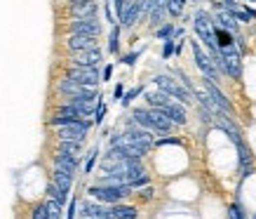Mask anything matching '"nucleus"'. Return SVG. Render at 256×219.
Returning a JSON list of instances; mask_svg holds the SVG:
<instances>
[{"label": "nucleus", "instance_id": "nucleus-27", "mask_svg": "<svg viewBox=\"0 0 256 219\" xmlns=\"http://www.w3.org/2000/svg\"><path fill=\"white\" fill-rule=\"evenodd\" d=\"M31 217L33 219H52L50 217V210H47V205H36L31 212Z\"/></svg>", "mask_w": 256, "mask_h": 219}, {"label": "nucleus", "instance_id": "nucleus-25", "mask_svg": "<svg viewBox=\"0 0 256 219\" xmlns=\"http://www.w3.org/2000/svg\"><path fill=\"white\" fill-rule=\"evenodd\" d=\"M118 40H120V26H113V29H110V36H108V52H113V55H116L118 47H120Z\"/></svg>", "mask_w": 256, "mask_h": 219}, {"label": "nucleus", "instance_id": "nucleus-13", "mask_svg": "<svg viewBox=\"0 0 256 219\" xmlns=\"http://www.w3.org/2000/svg\"><path fill=\"white\" fill-rule=\"evenodd\" d=\"M162 116H167L174 123V125H186V109H184V104L181 102H174L167 104V106H162V109H158Z\"/></svg>", "mask_w": 256, "mask_h": 219}, {"label": "nucleus", "instance_id": "nucleus-8", "mask_svg": "<svg viewBox=\"0 0 256 219\" xmlns=\"http://www.w3.org/2000/svg\"><path fill=\"white\" fill-rule=\"evenodd\" d=\"M68 33H78V36H94V38H99L101 33V24L96 17L92 19H73L68 24Z\"/></svg>", "mask_w": 256, "mask_h": 219}, {"label": "nucleus", "instance_id": "nucleus-17", "mask_svg": "<svg viewBox=\"0 0 256 219\" xmlns=\"http://www.w3.org/2000/svg\"><path fill=\"white\" fill-rule=\"evenodd\" d=\"M54 167H64V170L76 172V170H78V156H70V153H66V151H56Z\"/></svg>", "mask_w": 256, "mask_h": 219}, {"label": "nucleus", "instance_id": "nucleus-11", "mask_svg": "<svg viewBox=\"0 0 256 219\" xmlns=\"http://www.w3.org/2000/svg\"><path fill=\"white\" fill-rule=\"evenodd\" d=\"M96 3L94 0H70V17L73 19H92V17H96Z\"/></svg>", "mask_w": 256, "mask_h": 219}, {"label": "nucleus", "instance_id": "nucleus-16", "mask_svg": "<svg viewBox=\"0 0 256 219\" xmlns=\"http://www.w3.org/2000/svg\"><path fill=\"white\" fill-rule=\"evenodd\" d=\"M82 214L85 219H116L113 207H104V205H94V203H85L82 205Z\"/></svg>", "mask_w": 256, "mask_h": 219}, {"label": "nucleus", "instance_id": "nucleus-24", "mask_svg": "<svg viewBox=\"0 0 256 219\" xmlns=\"http://www.w3.org/2000/svg\"><path fill=\"white\" fill-rule=\"evenodd\" d=\"M184 8H186V0H167V12L172 17H181Z\"/></svg>", "mask_w": 256, "mask_h": 219}, {"label": "nucleus", "instance_id": "nucleus-7", "mask_svg": "<svg viewBox=\"0 0 256 219\" xmlns=\"http://www.w3.org/2000/svg\"><path fill=\"white\" fill-rule=\"evenodd\" d=\"M66 78L76 80L80 85L96 87L99 85V66H94V69H90V66H70L66 71Z\"/></svg>", "mask_w": 256, "mask_h": 219}, {"label": "nucleus", "instance_id": "nucleus-1", "mask_svg": "<svg viewBox=\"0 0 256 219\" xmlns=\"http://www.w3.org/2000/svg\"><path fill=\"white\" fill-rule=\"evenodd\" d=\"M134 123L141 127H146L150 132H160V134H170L174 123L167 116H162L158 109H134Z\"/></svg>", "mask_w": 256, "mask_h": 219}, {"label": "nucleus", "instance_id": "nucleus-15", "mask_svg": "<svg viewBox=\"0 0 256 219\" xmlns=\"http://www.w3.org/2000/svg\"><path fill=\"white\" fill-rule=\"evenodd\" d=\"M216 24L221 26V29H226V31L238 33V19H235L233 12H230V10H226L221 3L216 5Z\"/></svg>", "mask_w": 256, "mask_h": 219}, {"label": "nucleus", "instance_id": "nucleus-32", "mask_svg": "<svg viewBox=\"0 0 256 219\" xmlns=\"http://www.w3.org/2000/svg\"><path fill=\"white\" fill-rule=\"evenodd\" d=\"M96 156H99V149L94 146V149L90 151V156H87V163H85V172H92L94 163H96Z\"/></svg>", "mask_w": 256, "mask_h": 219}, {"label": "nucleus", "instance_id": "nucleus-35", "mask_svg": "<svg viewBox=\"0 0 256 219\" xmlns=\"http://www.w3.org/2000/svg\"><path fill=\"white\" fill-rule=\"evenodd\" d=\"M113 97H116V99H122V97H124V87H122V83H120V85H116V92H113Z\"/></svg>", "mask_w": 256, "mask_h": 219}, {"label": "nucleus", "instance_id": "nucleus-4", "mask_svg": "<svg viewBox=\"0 0 256 219\" xmlns=\"http://www.w3.org/2000/svg\"><path fill=\"white\" fill-rule=\"evenodd\" d=\"M132 186H108V184H99V186H92L90 193H92L99 203H120L124 196H130Z\"/></svg>", "mask_w": 256, "mask_h": 219}, {"label": "nucleus", "instance_id": "nucleus-34", "mask_svg": "<svg viewBox=\"0 0 256 219\" xmlns=\"http://www.w3.org/2000/svg\"><path fill=\"white\" fill-rule=\"evenodd\" d=\"M139 55H141V52H132V55L122 57V64H127V66H134V64H136V59H139Z\"/></svg>", "mask_w": 256, "mask_h": 219}, {"label": "nucleus", "instance_id": "nucleus-10", "mask_svg": "<svg viewBox=\"0 0 256 219\" xmlns=\"http://www.w3.org/2000/svg\"><path fill=\"white\" fill-rule=\"evenodd\" d=\"M124 137H127V139L132 141V144H136L139 149H144V151H148L150 146H153V144H156V141H153V132H150V130H146V127L141 130V125L136 127V123L127 127V132H124Z\"/></svg>", "mask_w": 256, "mask_h": 219}, {"label": "nucleus", "instance_id": "nucleus-14", "mask_svg": "<svg viewBox=\"0 0 256 219\" xmlns=\"http://www.w3.org/2000/svg\"><path fill=\"white\" fill-rule=\"evenodd\" d=\"M204 87H207V92L212 94V99L216 102L218 109L226 111V113H233V106H230V102L226 99V94L221 92V90H218V85L214 83V80H207V78H204Z\"/></svg>", "mask_w": 256, "mask_h": 219}, {"label": "nucleus", "instance_id": "nucleus-3", "mask_svg": "<svg viewBox=\"0 0 256 219\" xmlns=\"http://www.w3.org/2000/svg\"><path fill=\"white\" fill-rule=\"evenodd\" d=\"M190 50H193L195 64H198L200 73L207 80H214V83H216L218 80V69H216V64H214V59H212V55H207V52L200 47V43H195V40H190Z\"/></svg>", "mask_w": 256, "mask_h": 219}, {"label": "nucleus", "instance_id": "nucleus-6", "mask_svg": "<svg viewBox=\"0 0 256 219\" xmlns=\"http://www.w3.org/2000/svg\"><path fill=\"white\" fill-rule=\"evenodd\" d=\"M94 120H87V118H82L80 123H73V125H66V127H56L59 132H56V137H59V141H85L87 132H90V127H92Z\"/></svg>", "mask_w": 256, "mask_h": 219}, {"label": "nucleus", "instance_id": "nucleus-36", "mask_svg": "<svg viewBox=\"0 0 256 219\" xmlns=\"http://www.w3.org/2000/svg\"><path fill=\"white\" fill-rule=\"evenodd\" d=\"M76 207H78V203H76V200H70V207H68V214H66V219H73V217H76Z\"/></svg>", "mask_w": 256, "mask_h": 219}, {"label": "nucleus", "instance_id": "nucleus-21", "mask_svg": "<svg viewBox=\"0 0 256 219\" xmlns=\"http://www.w3.org/2000/svg\"><path fill=\"white\" fill-rule=\"evenodd\" d=\"M113 214H116V219H136L139 217V212L134 210V207H130V205H120V203L113 205Z\"/></svg>", "mask_w": 256, "mask_h": 219}, {"label": "nucleus", "instance_id": "nucleus-23", "mask_svg": "<svg viewBox=\"0 0 256 219\" xmlns=\"http://www.w3.org/2000/svg\"><path fill=\"white\" fill-rule=\"evenodd\" d=\"M59 151H66V153H70V156H78L80 158L82 141H59Z\"/></svg>", "mask_w": 256, "mask_h": 219}, {"label": "nucleus", "instance_id": "nucleus-5", "mask_svg": "<svg viewBox=\"0 0 256 219\" xmlns=\"http://www.w3.org/2000/svg\"><path fill=\"white\" fill-rule=\"evenodd\" d=\"M240 50L238 45H230V47H224L221 50V57H224V73L230 76L233 80H240L242 76V62H240Z\"/></svg>", "mask_w": 256, "mask_h": 219}, {"label": "nucleus", "instance_id": "nucleus-20", "mask_svg": "<svg viewBox=\"0 0 256 219\" xmlns=\"http://www.w3.org/2000/svg\"><path fill=\"white\" fill-rule=\"evenodd\" d=\"M47 198L54 200V203H59V205H64L68 200V191H64V188L56 186L54 181H50V184H47Z\"/></svg>", "mask_w": 256, "mask_h": 219}, {"label": "nucleus", "instance_id": "nucleus-38", "mask_svg": "<svg viewBox=\"0 0 256 219\" xmlns=\"http://www.w3.org/2000/svg\"><path fill=\"white\" fill-rule=\"evenodd\" d=\"M252 219H256V212H254V217H252Z\"/></svg>", "mask_w": 256, "mask_h": 219}, {"label": "nucleus", "instance_id": "nucleus-22", "mask_svg": "<svg viewBox=\"0 0 256 219\" xmlns=\"http://www.w3.org/2000/svg\"><path fill=\"white\" fill-rule=\"evenodd\" d=\"M216 43H218V47L224 50V47L235 45V38H233V33H230V31H226V29L216 26Z\"/></svg>", "mask_w": 256, "mask_h": 219}, {"label": "nucleus", "instance_id": "nucleus-29", "mask_svg": "<svg viewBox=\"0 0 256 219\" xmlns=\"http://www.w3.org/2000/svg\"><path fill=\"white\" fill-rule=\"evenodd\" d=\"M139 94H141V87H134V90H130V92L124 94V97L120 99V102H122V106H130V104H132L134 99L139 97Z\"/></svg>", "mask_w": 256, "mask_h": 219}, {"label": "nucleus", "instance_id": "nucleus-19", "mask_svg": "<svg viewBox=\"0 0 256 219\" xmlns=\"http://www.w3.org/2000/svg\"><path fill=\"white\" fill-rule=\"evenodd\" d=\"M52 181H54L59 188H64V191H70V186H73V172H70V170H64V167H56L54 174H52Z\"/></svg>", "mask_w": 256, "mask_h": 219}, {"label": "nucleus", "instance_id": "nucleus-30", "mask_svg": "<svg viewBox=\"0 0 256 219\" xmlns=\"http://www.w3.org/2000/svg\"><path fill=\"white\" fill-rule=\"evenodd\" d=\"M176 52V45H174V38H167L164 40V47H162V57L164 59H170L172 55Z\"/></svg>", "mask_w": 256, "mask_h": 219}, {"label": "nucleus", "instance_id": "nucleus-37", "mask_svg": "<svg viewBox=\"0 0 256 219\" xmlns=\"http://www.w3.org/2000/svg\"><path fill=\"white\" fill-rule=\"evenodd\" d=\"M110 76H113V64H108V66L104 69V80H110Z\"/></svg>", "mask_w": 256, "mask_h": 219}, {"label": "nucleus", "instance_id": "nucleus-2", "mask_svg": "<svg viewBox=\"0 0 256 219\" xmlns=\"http://www.w3.org/2000/svg\"><path fill=\"white\" fill-rule=\"evenodd\" d=\"M153 83L158 85V90H162V92H167L170 97H174L176 102H181L184 106H188V104H193V92L188 90L186 85H181L178 80L170 78V76H156L153 78Z\"/></svg>", "mask_w": 256, "mask_h": 219}, {"label": "nucleus", "instance_id": "nucleus-18", "mask_svg": "<svg viewBox=\"0 0 256 219\" xmlns=\"http://www.w3.org/2000/svg\"><path fill=\"white\" fill-rule=\"evenodd\" d=\"M146 102L150 109H162V106H167V104L174 102V97H170L167 92H162V90H158V92H148L146 94Z\"/></svg>", "mask_w": 256, "mask_h": 219}, {"label": "nucleus", "instance_id": "nucleus-39", "mask_svg": "<svg viewBox=\"0 0 256 219\" xmlns=\"http://www.w3.org/2000/svg\"><path fill=\"white\" fill-rule=\"evenodd\" d=\"M252 3H256V0H252Z\"/></svg>", "mask_w": 256, "mask_h": 219}, {"label": "nucleus", "instance_id": "nucleus-33", "mask_svg": "<svg viewBox=\"0 0 256 219\" xmlns=\"http://www.w3.org/2000/svg\"><path fill=\"white\" fill-rule=\"evenodd\" d=\"M228 219H244L240 205H230V207H228Z\"/></svg>", "mask_w": 256, "mask_h": 219}, {"label": "nucleus", "instance_id": "nucleus-26", "mask_svg": "<svg viewBox=\"0 0 256 219\" xmlns=\"http://www.w3.org/2000/svg\"><path fill=\"white\" fill-rule=\"evenodd\" d=\"M47 210H50V217L52 219H62V205L59 203H54V200H50V198H47Z\"/></svg>", "mask_w": 256, "mask_h": 219}, {"label": "nucleus", "instance_id": "nucleus-28", "mask_svg": "<svg viewBox=\"0 0 256 219\" xmlns=\"http://www.w3.org/2000/svg\"><path fill=\"white\" fill-rule=\"evenodd\" d=\"M174 31H176V29H174V24H164V26H160V29H158L156 31V36L158 38H170V36H174Z\"/></svg>", "mask_w": 256, "mask_h": 219}, {"label": "nucleus", "instance_id": "nucleus-31", "mask_svg": "<svg viewBox=\"0 0 256 219\" xmlns=\"http://www.w3.org/2000/svg\"><path fill=\"white\" fill-rule=\"evenodd\" d=\"M104 116H106V104L99 99V104H96V111H94V123H96V125H101Z\"/></svg>", "mask_w": 256, "mask_h": 219}, {"label": "nucleus", "instance_id": "nucleus-9", "mask_svg": "<svg viewBox=\"0 0 256 219\" xmlns=\"http://www.w3.org/2000/svg\"><path fill=\"white\" fill-rule=\"evenodd\" d=\"M101 59H104V52H101L99 47H92V50H82V52H73L70 57V66H99Z\"/></svg>", "mask_w": 256, "mask_h": 219}, {"label": "nucleus", "instance_id": "nucleus-12", "mask_svg": "<svg viewBox=\"0 0 256 219\" xmlns=\"http://www.w3.org/2000/svg\"><path fill=\"white\" fill-rule=\"evenodd\" d=\"M66 47L70 52H82V50H92L96 45V38L94 36H78V33H68V40H66Z\"/></svg>", "mask_w": 256, "mask_h": 219}]
</instances>
